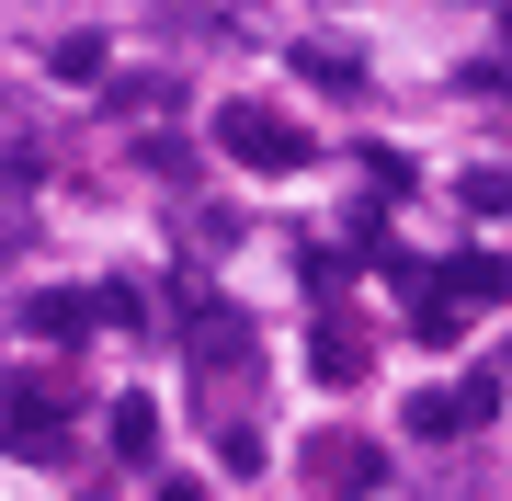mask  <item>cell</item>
<instances>
[{"label":"cell","instance_id":"6da1fadb","mask_svg":"<svg viewBox=\"0 0 512 501\" xmlns=\"http://www.w3.org/2000/svg\"><path fill=\"white\" fill-rule=\"evenodd\" d=\"M217 149H228L239 171H308L319 137L296 126V114H274V103H217Z\"/></svg>","mask_w":512,"mask_h":501},{"label":"cell","instance_id":"7a4b0ae2","mask_svg":"<svg viewBox=\"0 0 512 501\" xmlns=\"http://www.w3.org/2000/svg\"><path fill=\"white\" fill-rule=\"evenodd\" d=\"M0 445L23 467H57L69 456V376H23L12 399H0Z\"/></svg>","mask_w":512,"mask_h":501},{"label":"cell","instance_id":"3957f363","mask_svg":"<svg viewBox=\"0 0 512 501\" xmlns=\"http://www.w3.org/2000/svg\"><path fill=\"white\" fill-rule=\"evenodd\" d=\"M376 479H387L376 433H342V422H330V433H308V490H330V501H365Z\"/></svg>","mask_w":512,"mask_h":501},{"label":"cell","instance_id":"277c9868","mask_svg":"<svg viewBox=\"0 0 512 501\" xmlns=\"http://www.w3.org/2000/svg\"><path fill=\"white\" fill-rule=\"evenodd\" d=\"M308 376H330V388H353V376H376V331H365V319H342V308H330V319H319V342H308Z\"/></svg>","mask_w":512,"mask_h":501},{"label":"cell","instance_id":"5b68a950","mask_svg":"<svg viewBox=\"0 0 512 501\" xmlns=\"http://www.w3.org/2000/svg\"><path fill=\"white\" fill-rule=\"evenodd\" d=\"M444 297L456 308H512V251H456L444 262Z\"/></svg>","mask_w":512,"mask_h":501},{"label":"cell","instance_id":"8992f818","mask_svg":"<svg viewBox=\"0 0 512 501\" xmlns=\"http://www.w3.org/2000/svg\"><path fill=\"white\" fill-rule=\"evenodd\" d=\"M23 331L35 342H80L92 331V285H35V297H23Z\"/></svg>","mask_w":512,"mask_h":501},{"label":"cell","instance_id":"52a82bcc","mask_svg":"<svg viewBox=\"0 0 512 501\" xmlns=\"http://www.w3.org/2000/svg\"><path fill=\"white\" fill-rule=\"evenodd\" d=\"M285 69H296V80H319V92H365V57H353L342 35H308V46H285Z\"/></svg>","mask_w":512,"mask_h":501},{"label":"cell","instance_id":"ba28073f","mask_svg":"<svg viewBox=\"0 0 512 501\" xmlns=\"http://www.w3.org/2000/svg\"><path fill=\"white\" fill-rule=\"evenodd\" d=\"M194 353L217 376H239V365H251V319H239V308H194Z\"/></svg>","mask_w":512,"mask_h":501},{"label":"cell","instance_id":"9c48e42d","mask_svg":"<svg viewBox=\"0 0 512 501\" xmlns=\"http://www.w3.org/2000/svg\"><path fill=\"white\" fill-rule=\"evenodd\" d=\"M399 422H410V445H456V433H467V410H456V388H421Z\"/></svg>","mask_w":512,"mask_h":501},{"label":"cell","instance_id":"30bf717a","mask_svg":"<svg viewBox=\"0 0 512 501\" xmlns=\"http://www.w3.org/2000/svg\"><path fill=\"white\" fill-rule=\"evenodd\" d=\"M103 445L114 456H148V445H160V410H148V399H114L103 410Z\"/></svg>","mask_w":512,"mask_h":501},{"label":"cell","instance_id":"8fae6325","mask_svg":"<svg viewBox=\"0 0 512 501\" xmlns=\"http://www.w3.org/2000/svg\"><path fill=\"white\" fill-rule=\"evenodd\" d=\"M296 274H308V297L330 308V297H342V285H353V262H342V251H330V240H308V251H296Z\"/></svg>","mask_w":512,"mask_h":501},{"label":"cell","instance_id":"7c38bea8","mask_svg":"<svg viewBox=\"0 0 512 501\" xmlns=\"http://www.w3.org/2000/svg\"><path fill=\"white\" fill-rule=\"evenodd\" d=\"M410 194V149H365V205H399Z\"/></svg>","mask_w":512,"mask_h":501},{"label":"cell","instance_id":"4fadbf2b","mask_svg":"<svg viewBox=\"0 0 512 501\" xmlns=\"http://www.w3.org/2000/svg\"><path fill=\"white\" fill-rule=\"evenodd\" d=\"M46 69H57V80H103V35H57Z\"/></svg>","mask_w":512,"mask_h":501},{"label":"cell","instance_id":"5bb4252c","mask_svg":"<svg viewBox=\"0 0 512 501\" xmlns=\"http://www.w3.org/2000/svg\"><path fill=\"white\" fill-rule=\"evenodd\" d=\"M467 205H478V217H512V171H467V183H456Z\"/></svg>","mask_w":512,"mask_h":501},{"label":"cell","instance_id":"9a60e30c","mask_svg":"<svg viewBox=\"0 0 512 501\" xmlns=\"http://www.w3.org/2000/svg\"><path fill=\"white\" fill-rule=\"evenodd\" d=\"M456 92H467V103H512V69H501V57H478V69L456 80Z\"/></svg>","mask_w":512,"mask_h":501},{"label":"cell","instance_id":"2e32d148","mask_svg":"<svg viewBox=\"0 0 512 501\" xmlns=\"http://www.w3.org/2000/svg\"><path fill=\"white\" fill-rule=\"evenodd\" d=\"M23 240H35V228H23V205H12V194H0V262H12Z\"/></svg>","mask_w":512,"mask_h":501},{"label":"cell","instance_id":"e0dca14e","mask_svg":"<svg viewBox=\"0 0 512 501\" xmlns=\"http://www.w3.org/2000/svg\"><path fill=\"white\" fill-rule=\"evenodd\" d=\"M160 501H205V490H194V479H160Z\"/></svg>","mask_w":512,"mask_h":501},{"label":"cell","instance_id":"ac0fdd59","mask_svg":"<svg viewBox=\"0 0 512 501\" xmlns=\"http://www.w3.org/2000/svg\"><path fill=\"white\" fill-rule=\"evenodd\" d=\"M501 46H512V0H501Z\"/></svg>","mask_w":512,"mask_h":501}]
</instances>
